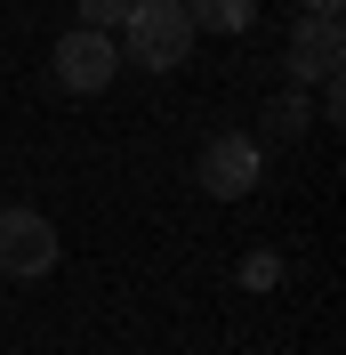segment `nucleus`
Masks as SVG:
<instances>
[{
    "label": "nucleus",
    "instance_id": "1",
    "mask_svg": "<svg viewBox=\"0 0 346 355\" xmlns=\"http://www.w3.org/2000/svg\"><path fill=\"white\" fill-rule=\"evenodd\" d=\"M194 17H185V0H137L129 17H121V57L145 73H177L194 57Z\"/></svg>",
    "mask_w": 346,
    "mask_h": 355
},
{
    "label": "nucleus",
    "instance_id": "2",
    "mask_svg": "<svg viewBox=\"0 0 346 355\" xmlns=\"http://www.w3.org/2000/svg\"><path fill=\"white\" fill-rule=\"evenodd\" d=\"M48 73H57L65 97H105V89L121 81V41L97 33V24H73V33H57V49H48Z\"/></svg>",
    "mask_w": 346,
    "mask_h": 355
},
{
    "label": "nucleus",
    "instance_id": "3",
    "mask_svg": "<svg viewBox=\"0 0 346 355\" xmlns=\"http://www.w3.org/2000/svg\"><path fill=\"white\" fill-rule=\"evenodd\" d=\"M258 178H266V146H258V137H242V130H217L210 146H201V162H194V186H201L210 202L258 194Z\"/></svg>",
    "mask_w": 346,
    "mask_h": 355
},
{
    "label": "nucleus",
    "instance_id": "4",
    "mask_svg": "<svg viewBox=\"0 0 346 355\" xmlns=\"http://www.w3.org/2000/svg\"><path fill=\"white\" fill-rule=\"evenodd\" d=\"M0 275L8 283H48L57 275V226L41 210H24V202L0 210Z\"/></svg>",
    "mask_w": 346,
    "mask_h": 355
},
{
    "label": "nucleus",
    "instance_id": "5",
    "mask_svg": "<svg viewBox=\"0 0 346 355\" xmlns=\"http://www.w3.org/2000/svg\"><path fill=\"white\" fill-rule=\"evenodd\" d=\"M338 73H346V24H338V17H314V8H306V17L290 24V81L330 89Z\"/></svg>",
    "mask_w": 346,
    "mask_h": 355
},
{
    "label": "nucleus",
    "instance_id": "6",
    "mask_svg": "<svg viewBox=\"0 0 346 355\" xmlns=\"http://www.w3.org/2000/svg\"><path fill=\"white\" fill-rule=\"evenodd\" d=\"M185 17H194V33H250L258 0H185Z\"/></svg>",
    "mask_w": 346,
    "mask_h": 355
},
{
    "label": "nucleus",
    "instance_id": "7",
    "mask_svg": "<svg viewBox=\"0 0 346 355\" xmlns=\"http://www.w3.org/2000/svg\"><path fill=\"white\" fill-rule=\"evenodd\" d=\"M234 275H242V291H274V283H282V250H250Z\"/></svg>",
    "mask_w": 346,
    "mask_h": 355
},
{
    "label": "nucleus",
    "instance_id": "8",
    "mask_svg": "<svg viewBox=\"0 0 346 355\" xmlns=\"http://www.w3.org/2000/svg\"><path fill=\"white\" fill-rule=\"evenodd\" d=\"M137 0H81V8H73V17L81 24H97V33H121V17H129Z\"/></svg>",
    "mask_w": 346,
    "mask_h": 355
},
{
    "label": "nucleus",
    "instance_id": "9",
    "mask_svg": "<svg viewBox=\"0 0 346 355\" xmlns=\"http://www.w3.org/2000/svg\"><path fill=\"white\" fill-rule=\"evenodd\" d=\"M290 130H306V97H274L266 105V137H290Z\"/></svg>",
    "mask_w": 346,
    "mask_h": 355
},
{
    "label": "nucleus",
    "instance_id": "10",
    "mask_svg": "<svg viewBox=\"0 0 346 355\" xmlns=\"http://www.w3.org/2000/svg\"><path fill=\"white\" fill-rule=\"evenodd\" d=\"M298 8H314V17H338V8H346V0H298Z\"/></svg>",
    "mask_w": 346,
    "mask_h": 355
}]
</instances>
